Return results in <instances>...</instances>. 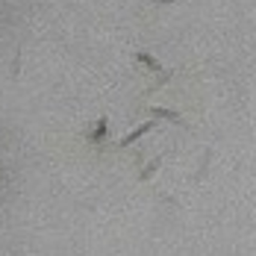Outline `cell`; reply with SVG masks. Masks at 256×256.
I'll return each instance as SVG.
<instances>
[{"label":"cell","mask_w":256,"mask_h":256,"mask_svg":"<svg viewBox=\"0 0 256 256\" xmlns=\"http://www.w3.org/2000/svg\"><path fill=\"white\" fill-rule=\"evenodd\" d=\"M150 130H154V121H144L142 127H136L132 132H130V136H124V138H121V148H130V144H136V142H138L144 132H150Z\"/></svg>","instance_id":"6da1fadb"},{"label":"cell","mask_w":256,"mask_h":256,"mask_svg":"<svg viewBox=\"0 0 256 256\" xmlns=\"http://www.w3.org/2000/svg\"><path fill=\"white\" fill-rule=\"evenodd\" d=\"M150 115H154V118H168V121H174V124H182V121H180V112H174V109H162V106H150Z\"/></svg>","instance_id":"7a4b0ae2"},{"label":"cell","mask_w":256,"mask_h":256,"mask_svg":"<svg viewBox=\"0 0 256 256\" xmlns=\"http://www.w3.org/2000/svg\"><path fill=\"white\" fill-rule=\"evenodd\" d=\"M136 59H138V62H142L144 68H150V71H156V74H162V65L156 62V59H154V56H150V53L138 50V53H136Z\"/></svg>","instance_id":"3957f363"},{"label":"cell","mask_w":256,"mask_h":256,"mask_svg":"<svg viewBox=\"0 0 256 256\" xmlns=\"http://www.w3.org/2000/svg\"><path fill=\"white\" fill-rule=\"evenodd\" d=\"M106 127H109V118H100V121H98V130H94V132L88 136V142H92V144L103 142V136H106Z\"/></svg>","instance_id":"277c9868"},{"label":"cell","mask_w":256,"mask_h":256,"mask_svg":"<svg viewBox=\"0 0 256 256\" xmlns=\"http://www.w3.org/2000/svg\"><path fill=\"white\" fill-rule=\"evenodd\" d=\"M159 165H162V156H156L154 162H148V168H142V174H138V180H142V182H144V180H150L156 174V168H159Z\"/></svg>","instance_id":"5b68a950"},{"label":"cell","mask_w":256,"mask_h":256,"mask_svg":"<svg viewBox=\"0 0 256 256\" xmlns=\"http://www.w3.org/2000/svg\"><path fill=\"white\" fill-rule=\"evenodd\" d=\"M168 80H171V71H162V77H159V82L154 86V92H156V88H162V86H165Z\"/></svg>","instance_id":"8992f818"},{"label":"cell","mask_w":256,"mask_h":256,"mask_svg":"<svg viewBox=\"0 0 256 256\" xmlns=\"http://www.w3.org/2000/svg\"><path fill=\"white\" fill-rule=\"evenodd\" d=\"M154 3H177V0H154Z\"/></svg>","instance_id":"52a82bcc"},{"label":"cell","mask_w":256,"mask_h":256,"mask_svg":"<svg viewBox=\"0 0 256 256\" xmlns=\"http://www.w3.org/2000/svg\"><path fill=\"white\" fill-rule=\"evenodd\" d=\"M0 180H3V182H6V174H3V168H0Z\"/></svg>","instance_id":"ba28073f"}]
</instances>
